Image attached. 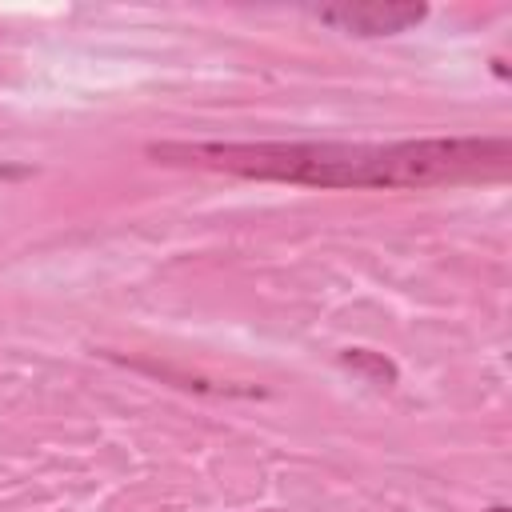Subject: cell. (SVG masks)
<instances>
[{
	"label": "cell",
	"instance_id": "cell-2",
	"mask_svg": "<svg viewBox=\"0 0 512 512\" xmlns=\"http://www.w3.org/2000/svg\"><path fill=\"white\" fill-rule=\"evenodd\" d=\"M316 16L348 36H396L416 28L428 16V4L420 0H336L320 4Z\"/></svg>",
	"mask_w": 512,
	"mask_h": 512
},
{
	"label": "cell",
	"instance_id": "cell-1",
	"mask_svg": "<svg viewBox=\"0 0 512 512\" xmlns=\"http://www.w3.org/2000/svg\"><path fill=\"white\" fill-rule=\"evenodd\" d=\"M156 164L232 172L304 188H432L500 180L512 168L508 136H424L392 144L352 140H156Z\"/></svg>",
	"mask_w": 512,
	"mask_h": 512
},
{
	"label": "cell",
	"instance_id": "cell-3",
	"mask_svg": "<svg viewBox=\"0 0 512 512\" xmlns=\"http://www.w3.org/2000/svg\"><path fill=\"white\" fill-rule=\"evenodd\" d=\"M340 364L352 368L356 376H364V380L376 384V388H392V384H396V364H392L384 352H372V348H348V352H340Z\"/></svg>",
	"mask_w": 512,
	"mask_h": 512
}]
</instances>
